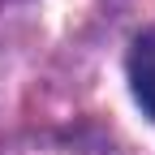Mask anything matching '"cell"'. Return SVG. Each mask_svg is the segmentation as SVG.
Here are the masks:
<instances>
[{"mask_svg":"<svg viewBox=\"0 0 155 155\" xmlns=\"http://www.w3.org/2000/svg\"><path fill=\"white\" fill-rule=\"evenodd\" d=\"M129 86H134V99L142 104V112L155 121V30L138 35L129 48Z\"/></svg>","mask_w":155,"mask_h":155,"instance_id":"obj_1","label":"cell"}]
</instances>
